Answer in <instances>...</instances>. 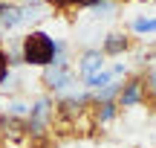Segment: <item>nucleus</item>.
Segmentation results:
<instances>
[{
	"label": "nucleus",
	"instance_id": "1",
	"mask_svg": "<svg viewBox=\"0 0 156 148\" xmlns=\"http://www.w3.org/2000/svg\"><path fill=\"white\" fill-rule=\"evenodd\" d=\"M55 46H58V38L46 35L44 29H32V32L23 35L20 41V55H23V64L29 67H49L55 61Z\"/></svg>",
	"mask_w": 156,
	"mask_h": 148
},
{
	"label": "nucleus",
	"instance_id": "2",
	"mask_svg": "<svg viewBox=\"0 0 156 148\" xmlns=\"http://www.w3.org/2000/svg\"><path fill=\"white\" fill-rule=\"evenodd\" d=\"M41 81L46 84V90H49V93L64 96V93L75 90V84H78V73H75L73 64H49V67H44Z\"/></svg>",
	"mask_w": 156,
	"mask_h": 148
},
{
	"label": "nucleus",
	"instance_id": "3",
	"mask_svg": "<svg viewBox=\"0 0 156 148\" xmlns=\"http://www.w3.org/2000/svg\"><path fill=\"white\" fill-rule=\"evenodd\" d=\"M49 119H52V99H49V96L35 99V105H29L26 131L35 134V137H41V134L46 131V125H49Z\"/></svg>",
	"mask_w": 156,
	"mask_h": 148
},
{
	"label": "nucleus",
	"instance_id": "4",
	"mask_svg": "<svg viewBox=\"0 0 156 148\" xmlns=\"http://www.w3.org/2000/svg\"><path fill=\"white\" fill-rule=\"evenodd\" d=\"M104 67H107V55L98 50V46L84 50L81 55H78V61H75V73H78L81 81H87L90 76H95V73H101Z\"/></svg>",
	"mask_w": 156,
	"mask_h": 148
},
{
	"label": "nucleus",
	"instance_id": "5",
	"mask_svg": "<svg viewBox=\"0 0 156 148\" xmlns=\"http://www.w3.org/2000/svg\"><path fill=\"white\" fill-rule=\"evenodd\" d=\"M145 81L142 79H130L122 81V90H119V108H136V105L145 102Z\"/></svg>",
	"mask_w": 156,
	"mask_h": 148
},
{
	"label": "nucleus",
	"instance_id": "6",
	"mask_svg": "<svg viewBox=\"0 0 156 148\" xmlns=\"http://www.w3.org/2000/svg\"><path fill=\"white\" fill-rule=\"evenodd\" d=\"M101 52H104L107 58H116V55H124V52L130 50V38L124 32H110V35H104L101 38V46H98Z\"/></svg>",
	"mask_w": 156,
	"mask_h": 148
},
{
	"label": "nucleus",
	"instance_id": "7",
	"mask_svg": "<svg viewBox=\"0 0 156 148\" xmlns=\"http://www.w3.org/2000/svg\"><path fill=\"white\" fill-rule=\"evenodd\" d=\"M17 26H23V6H3L0 9V29L12 32Z\"/></svg>",
	"mask_w": 156,
	"mask_h": 148
},
{
	"label": "nucleus",
	"instance_id": "8",
	"mask_svg": "<svg viewBox=\"0 0 156 148\" xmlns=\"http://www.w3.org/2000/svg\"><path fill=\"white\" fill-rule=\"evenodd\" d=\"M119 6L122 3H116V0H98V3H95L93 9H87V12H90V17H95V20H110V17H116Z\"/></svg>",
	"mask_w": 156,
	"mask_h": 148
},
{
	"label": "nucleus",
	"instance_id": "9",
	"mask_svg": "<svg viewBox=\"0 0 156 148\" xmlns=\"http://www.w3.org/2000/svg\"><path fill=\"white\" fill-rule=\"evenodd\" d=\"M46 12H49V6H46L44 0H32V3L23 6V23H38V20H44Z\"/></svg>",
	"mask_w": 156,
	"mask_h": 148
},
{
	"label": "nucleus",
	"instance_id": "10",
	"mask_svg": "<svg viewBox=\"0 0 156 148\" xmlns=\"http://www.w3.org/2000/svg\"><path fill=\"white\" fill-rule=\"evenodd\" d=\"M119 76H116V70L113 67H104L101 73H95V76H90L87 81H84V87H90V90H101V87H107V84H113Z\"/></svg>",
	"mask_w": 156,
	"mask_h": 148
},
{
	"label": "nucleus",
	"instance_id": "11",
	"mask_svg": "<svg viewBox=\"0 0 156 148\" xmlns=\"http://www.w3.org/2000/svg\"><path fill=\"white\" fill-rule=\"evenodd\" d=\"M119 90H122V81H113V84L95 90L93 102H95V105H107V102H113V99H119Z\"/></svg>",
	"mask_w": 156,
	"mask_h": 148
},
{
	"label": "nucleus",
	"instance_id": "12",
	"mask_svg": "<svg viewBox=\"0 0 156 148\" xmlns=\"http://www.w3.org/2000/svg\"><path fill=\"white\" fill-rule=\"evenodd\" d=\"M130 29H133L136 35H153L156 32V17H133Z\"/></svg>",
	"mask_w": 156,
	"mask_h": 148
},
{
	"label": "nucleus",
	"instance_id": "13",
	"mask_svg": "<svg viewBox=\"0 0 156 148\" xmlns=\"http://www.w3.org/2000/svg\"><path fill=\"white\" fill-rule=\"evenodd\" d=\"M116 113H119V105H116V102H107V105H98L95 119L104 125V122H113V119H116Z\"/></svg>",
	"mask_w": 156,
	"mask_h": 148
},
{
	"label": "nucleus",
	"instance_id": "14",
	"mask_svg": "<svg viewBox=\"0 0 156 148\" xmlns=\"http://www.w3.org/2000/svg\"><path fill=\"white\" fill-rule=\"evenodd\" d=\"M145 93H153L156 96V64H151V67H147V73H145Z\"/></svg>",
	"mask_w": 156,
	"mask_h": 148
},
{
	"label": "nucleus",
	"instance_id": "15",
	"mask_svg": "<svg viewBox=\"0 0 156 148\" xmlns=\"http://www.w3.org/2000/svg\"><path fill=\"white\" fill-rule=\"evenodd\" d=\"M12 73V67H9V55H6V50H0V84L6 81V76Z\"/></svg>",
	"mask_w": 156,
	"mask_h": 148
},
{
	"label": "nucleus",
	"instance_id": "16",
	"mask_svg": "<svg viewBox=\"0 0 156 148\" xmlns=\"http://www.w3.org/2000/svg\"><path fill=\"white\" fill-rule=\"evenodd\" d=\"M46 6H55V9H67V6H73V0H44Z\"/></svg>",
	"mask_w": 156,
	"mask_h": 148
},
{
	"label": "nucleus",
	"instance_id": "17",
	"mask_svg": "<svg viewBox=\"0 0 156 148\" xmlns=\"http://www.w3.org/2000/svg\"><path fill=\"white\" fill-rule=\"evenodd\" d=\"M95 3L98 0H73V6H78V9H93Z\"/></svg>",
	"mask_w": 156,
	"mask_h": 148
},
{
	"label": "nucleus",
	"instance_id": "18",
	"mask_svg": "<svg viewBox=\"0 0 156 148\" xmlns=\"http://www.w3.org/2000/svg\"><path fill=\"white\" fill-rule=\"evenodd\" d=\"M23 3H32V0H23Z\"/></svg>",
	"mask_w": 156,
	"mask_h": 148
},
{
	"label": "nucleus",
	"instance_id": "19",
	"mask_svg": "<svg viewBox=\"0 0 156 148\" xmlns=\"http://www.w3.org/2000/svg\"><path fill=\"white\" fill-rule=\"evenodd\" d=\"M139 3H147V0H139Z\"/></svg>",
	"mask_w": 156,
	"mask_h": 148
},
{
	"label": "nucleus",
	"instance_id": "20",
	"mask_svg": "<svg viewBox=\"0 0 156 148\" xmlns=\"http://www.w3.org/2000/svg\"><path fill=\"white\" fill-rule=\"evenodd\" d=\"M153 46H156V38H153Z\"/></svg>",
	"mask_w": 156,
	"mask_h": 148
}]
</instances>
